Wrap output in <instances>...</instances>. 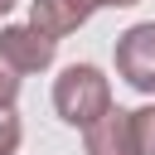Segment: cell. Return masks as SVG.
I'll return each instance as SVG.
<instances>
[{"label": "cell", "mask_w": 155, "mask_h": 155, "mask_svg": "<svg viewBox=\"0 0 155 155\" xmlns=\"http://www.w3.org/2000/svg\"><path fill=\"white\" fill-rule=\"evenodd\" d=\"M131 131H136V155H155V97L131 111Z\"/></svg>", "instance_id": "8992f818"}, {"label": "cell", "mask_w": 155, "mask_h": 155, "mask_svg": "<svg viewBox=\"0 0 155 155\" xmlns=\"http://www.w3.org/2000/svg\"><path fill=\"white\" fill-rule=\"evenodd\" d=\"M82 150H87V155H136L131 111L111 107L107 116H97L92 126H82Z\"/></svg>", "instance_id": "277c9868"}, {"label": "cell", "mask_w": 155, "mask_h": 155, "mask_svg": "<svg viewBox=\"0 0 155 155\" xmlns=\"http://www.w3.org/2000/svg\"><path fill=\"white\" fill-rule=\"evenodd\" d=\"M19 140H24V126L15 107H0V155H19Z\"/></svg>", "instance_id": "52a82bcc"}, {"label": "cell", "mask_w": 155, "mask_h": 155, "mask_svg": "<svg viewBox=\"0 0 155 155\" xmlns=\"http://www.w3.org/2000/svg\"><path fill=\"white\" fill-rule=\"evenodd\" d=\"M116 102H111V78L97 68V63H68L58 78H53V111L58 121L68 126H92L97 116H107Z\"/></svg>", "instance_id": "6da1fadb"}, {"label": "cell", "mask_w": 155, "mask_h": 155, "mask_svg": "<svg viewBox=\"0 0 155 155\" xmlns=\"http://www.w3.org/2000/svg\"><path fill=\"white\" fill-rule=\"evenodd\" d=\"M19 87H24V73L0 53V107H15V97H19Z\"/></svg>", "instance_id": "ba28073f"}, {"label": "cell", "mask_w": 155, "mask_h": 155, "mask_svg": "<svg viewBox=\"0 0 155 155\" xmlns=\"http://www.w3.org/2000/svg\"><path fill=\"white\" fill-rule=\"evenodd\" d=\"M111 58H116V78L126 87H136L140 97H155V19L121 29Z\"/></svg>", "instance_id": "7a4b0ae2"}, {"label": "cell", "mask_w": 155, "mask_h": 155, "mask_svg": "<svg viewBox=\"0 0 155 155\" xmlns=\"http://www.w3.org/2000/svg\"><path fill=\"white\" fill-rule=\"evenodd\" d=\"M15 5H19V0H0V19H5V15L15 10Z\"/></svg>", "instance_id": "30bf717a"}, {"label": "cell", "mask_w": 155, "mask_h": 155, "mask_svg": "<svg viewBox=\"0 0 155 155\" xmlns=\"http://www.w3.org/2000/svg\"><path fill=\"white\" fill-rule=\"evenodd\" d=\"M87 19H92V15H87L78 0H29V24L44 29V34H53V39L78 34Z\"/></svg>", "instance_id": "5b68a950"}, {"label": "cell", "mask_w": 155, "mask_h": 155, "mask_svg": "<svg viewBox=\"0 0 155 155\" xmlns=\"http://www.w3.org/2000/svg\"><path fill=\"white\" fill-rule=\"evenodd\" d=\"M111 5H116V10H131V5H140V0H111Z\"/></svg>", "instance_id": "8fae6325"}, {"label": "cell", "mask_w": 155, "mask_h": 155, "mask_svg": "<svg viewBox=\"0 0 155 155\" xmlns=\"http://www.w3.org/2000/svg\"><path fill=\"white\" fill-rule=\"evenodd\" d=\"M78 5H82V10H87V15H97V10H107V5H111V0H78Z\"/></svg>", "instance_id": "9c48e42d"}, {"label": "cell", "mask_w": 155, "mask_h": 155, "mask_svg": "<svg viewBox=\"0 0 155 155\" xmlns=\"http://www.w3.org/2000/svg\"><path fill=\"white\" fill-rule=\"evenodd\" d=\"M0 53L29 78V73H48L53 58H58V39L34 29V24H5L0 29Z\"/></svg>", "instance_id": "3957f363"}]
</instances>
